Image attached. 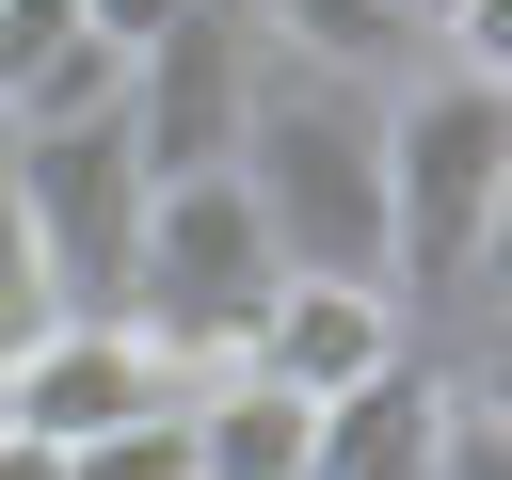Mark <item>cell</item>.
<instances>
[{
  "mask_svg": "<svg viewBox=\"0 0 512 480\" xmlns=\"http://www.w3.org/2000/svg\"><path fill=\"white\" fill-rule=\"evenodd\" d=\"M448 416H464V368L448 352H384L368 384H336L304 416V480H432Z\"/></svg>",
  "mask_w": 512,
  "mask_h": 480,
  "instance_id": "52a82bcc",
  "label": "cell"
},
{
  "mask_svg": "<svg viewBox=\"0 0 512 480\" xmlns=\"http://www.w3.org/2000/svg\"><path fill=\"white\" fill-rule=\"evenodd\" d=\"M384 352H416V336H400V304L352 288V272H272V304H256V336H240V368L288 384V400H336V384H368Z\"/></svg>",
  "mask_w": 512,
  "mask_h": 480,
  "instance_id": "ba28073f",
  "label": "cell"
},
{
  "mask_svg": "<svg viewBox=\"0 0 512 480\" xmlns=\"http://www.w3.org/2000/svg\"><path fill=\"white\" fill-rule=\"evenodd\" d=\"M496 224H512V80L400 64L384 80V304L448 368H464V320L496 288Z\"/></svg>",
  "mask_w": 512,
  "mask_h": 480,
  "instance_id": "6da1fadb",
  "label": "cell"
},
{
  "mask_svg": "<svg viewBox=\"0 0 512 480\" xmlns=\"http://www.w3.org/2000/svg\"><path fill=\"white\" fill-rule=\"evenodd\" d=\"M64 480H192V432H176V400H160V416H112L96 448H64Z\"/></svg>",
  "mask_w": 512,
  "mask_h": 480,
  "instance_id": "30bf717a",
  "label": "cell"
},
{
  "mask_svg": "<svg viewBox=\"0 0 512 480\" xmlns=\"http://www.w3.org/2000/svg\"><path fill=\"white\" fill-rule=\"evenodd\" d=\"M160 400L176 384L144 368L128 320H48V336L0 352V432H32V448H96L112 416H160Z\"/></svg>",
  "mask_w": 512,
  "mask_h": 480,
  "instance_id": "8992f818",
  "label": "cell"
},
{
  "mask_svg": "<svg viewBox=\"0 0 512 480\" xmlns=\"http://www.w3.org/2000/svg\"><path fill=\"white\" fill-rule=\"evenodd\" d=\"M64 304H48V256H32V224H16V176H0V352L16 336H48Z\"/></svg>",
  "mask_w": 512,
  "mask_h": 480,
  "instance_id": "8fae6325",
  "label": "cell"
},
{
  "mask_svg": "<svg viewBox=\"0 0 512 480\" xmlns=\"http://www.w3.org/2000/svg\"><path fill=\"white\" fill-rule=\"evenodd\" d=\"M240 96H256V16L240 0H192L160 48H128V160H144V192L160 176H224L240 160Z\"/></svg>",
  "mask_w": 512,
  "mask_h": 480,
  "instance_id": "5b68a950",
  "label": "cell"
},
{
  "mask_svg": "<svg viewBox=\"0 0 512 480\" xmlns=\"http://www.w3.org/2000/svg\"><path fill=\"white\" fill-rule=\"evenodd\" d=\"M304 416H320V400H288V384H256V368H224V384L176 400L192 480H304Z\"/></svg>",
  "mask_w": 512,
  "mask_h": 480,
  "instance_id": "9c48e42d",
  "label": "cell"
},
{
  "mask_svg": "<svg viewBox=\"0 0 512 480\" xmlns=\"http://www.w3.org/2000/svg\"><path fill=\"white\" fill-rule=\"evenodd\" d=\"M224 176L256 192L272 272L384 288V80H320V64H272L256 48V96H240V160Z\"/></svg>",
  "mask_w": 512,
  "mask_h": 480,
  "instance_id": "7a4b0ae2",
  "label": "cell"
},
{
  "mask_svg": "<svg viewBox=\"0 0 512 480\" xmlns=\"http://www.w3.org/2000/svg\"><path fill=\"white\" fill-rule=\"evenodd\" d=\"M0 176H16V224H32V256H48V304H64V320H112L128 240H144V160H128V112L0 128Z\"/></svg>",
  "mask_w": 512,
  "mask_h": 480,
  "instance_id": "277c9868",
  "label": "cell"
},
{
  "mask_svg": "<svg viewBox=\"0 0 512 480\" xmlns=\"http://www.w3.org/2000/svg\"><path fill=\"white\" fill-rule=\"evenodd\" d=\"M256 304H272L256 192H240V176H160V192H144V240H128V288H112V320L144 336V368H160L176 400L224 384L240 336H256Z\"/></svg>",
  "mask_w": 512,
  "mask_h": 480,
  "instance_id": "3957f363",
  "label": "cell"
}]
</instances>
